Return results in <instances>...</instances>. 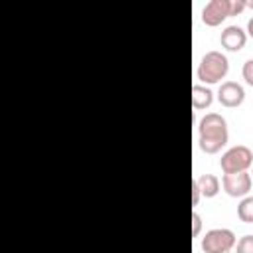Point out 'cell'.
Segmentation results:
<instances>
[{
  "label": "cell",
  "instance_id": "6da1fadb",
  "mask_svg": "<svg viewBox=\"0 0 253 253\" xmlns=\"http://www.w3.org/2000/svg\"><path fill=\"white\" fill-rule=\"evenodd\" d=\"M229 138L227 123L219 113H208L200 119L198 125V144L206 154L219 152Z\"/></svg>",
  "mask_w": 253,
  "mask_h": 253
},
{
  "label": "cell",
  "instance_id": "7a4b0ae2",
  "mask_svg": "<svg viewBox=\"0 0 253 253\" xmlns=\"http://www.w3.org/2000/svg\"><path fill=\"white\" fill-rule=\"evenodd\" d=\"M227 71H229V61H227V57H225L221 51H215V49H213V51H208V53L202 57L196 75H198V79H200L202 83L213 85V83H219V81L227 75Z\"/></svg>",
  "mask_w": 253,
  "mask_h": 253
},
{
  "label": "cell",
  "instance_id": "3957f363",
  "mask_svg": "<svg viewBox=\"0 0 253 253\" xmlns=\"http://www.w3.org/2000/svg\"><path fill=\"white\" fill-rule=\"evenodd\" d=\"M219 166L223 174H237V172H247V168L253 166V152L245 144L231 146L225 150L219 158Z\"/></svg>",
  "mask_w": 253,
  "mask_h": 253
},
{
  "label": "cell",
  "instance_id": "277c9868",
  "mask_svg": "<svg viewBox=\"0 0 253 253\" xmlns=\"http://www.w3.org/2000/svg\"><path fill=\"white\" fill-rule=\"evenodd\" d=\"M237 239L235 233L227 227H215L206 231V235L202 237V249L204 253H225L231 251L235 247Z\"/></svg>",
  "mask_w": 253,
  "mask_h": 253
},
{
  "label": "cell",
  "instance_id": "5b68a950",
  "mask_svg": "<svg viewBox=\"0 0 253 253\" xmlns=\"http://www.w3.org/2000/svg\"><path fill=\"white\" fill-rule=\"evenodd\" d=\"M251 174L249 172H237V174H223L221 186L227 196L231 198H245L251 190Z\"/></svg>",
  "mask_w": 253,
  "mask_h": 253
},
{
  "label": "cell",
  "instance_id": "8992f818",
  "mask_svg": "<svg viewBox=\"0 0 253 253\" xmlns=\"http://www.w3.org/2000/svg\"><path fill=\"white\" fill-rule=\"evenodd\" d=\"M217 101L227 109H235L245 101V89L237 81H223L217 89Z\"/></svg>",
  "mask_w": 253,
  "mask_h": 253
},
{
  "label": "cell",
  "instance_id": "52a82bcc",
  "mask_svg": "<svg viewBox=\"0 0 253 253\" xmlns=\"http://www.w3.org/2000/svg\"><path fill=\"white\" fill-rule=\"evenodd\" d=\"M229 16V0H210L202 10V22L211 28L219 26Z\"/></svg>",
  "mask_w": 253,
  "mask_h": 253
},
{
  "label": "cell",
  "instance_id": "ba28073f",
  "mask_svg": "<svg viewBox=\"0 0 253 253\" xmlns=\"http://www.w3.org/2000/svg\"><path fill=\"white\" fill-rule=\"evenodd\" d=\"M219 42H221V47H225L227 51H239L247 43V32L243 28L235 26V24L233 26H227L221 32Z\"/></svg>",
  "mask_w": 253,
  "mask_h": 253
},
{
  "label": "cell",
  "instance_id": "9c48e42d",
  "mask_svg": "<svg viewBox=\"0 0 253 253\" xmlns=\"http://www.w3.org/2000/svg\"><path fill=\"white\" fill-rule=\"evenodd\" d=\"M211 103H213V93H211V89H208L206 85L196 83V85L192 87V107H194L196 111H202V109H208Z\"/></svg>",
  "mask_w": 253,
  "mask_h": 253
},
{
  "label": "cell",
  "instance_id": "30bf717a",
  "mask_svg": "<svg viewBox=\"0 0 253 253\" xmlns=\"http://www.w3.org/2000/svg\"><path fill=\"white\" fill-rule=\"evenodd\" d=\"M194 180H196V184H198V188H200L204 198H215L217 196L221 184H219V178L215 174H200Z\"/></svg>",
  "mask_w": 253,
  "mask_h": 253
},
{
  "label": "cell",
  "instance_id": "8fae6325",
  "mask_svg": "<svg viewBox=\"0 0 253 253\" xmlns=\"http://www.w3.org/2000/svg\"><path fill=\"white\" fill-rule=\"evenodd\" d=\"M237 217L243 223H253V196H245L237 206Z\"/></svg>",
  "mask_w": 253,
  "mask_h": 253
},
{
  "label": "cell",
  "instance_id": "7c38bea8",
  "mask_svg": "<svg viewBox=\"0 0 253 253\" xmlns=\"http://www.w3.org/2000/svg\"><path fill=\"white\" fill-rule=\"evenodd\" d=\"M235 253H253V235L247 233L235 243Z\"/></svg>",
  "mask_w": 253,
  "mask_h": 253
},
{
  "label": "cell",
  "instance_id": "4fadbf2b",
  "mask_svg": "<svg viewBox=\"0 0 253 253\" xmlns=\"http://www.w3.org/2000/svg\"><path fill=\"white\" fill-rule=\"evenodd\" d=\"M241 75H243V79H245V83L253 87V59H247V61L243 63V69H241Z\"/></svg>",
  "mask_w": 253,
  "mask_h": 253
},
{
  "label": "cell",
  "instance_id": "5bb4252c",
  "mask_svg": "<svg viewBox=\"0 0 253 253\" xmlns=\"http://www.w3.org/2000/svg\"><path fill=\"white\" fill-rule=\"evenodd\" d=\"M247 8V0H229V14L237 16Z\"/></svg>",
  "mask_w": 253,
  "mask_h": 253
},
{
  "label": "cell",
  "instance_id": "9a60e30c",
  "mask_svg": "<svg viewBox=\"0 0 253 253\" xmlns=\"http://www.w3.org/2000/svg\"><path fill=\"white\" fill-rule=\"evenodd\" d=\"M202 231V215L198 211H192V235L198 237Z\"/></svg>",
  "mask_w": 253,
  "mask_h": 253
},
{
  "label": "cell",
  "instance_id": "2e32d148",
  "mask_svg": "<svg viewBox=\"0 0 253 253\" xmlns=\"http://www.w3.org/2000/svg\"><path fill=\"white\" fill-rule=\"evenodd\" d=\"M200 198H202V192H200V188H198V184L194 180L192 182V206H198L200 204Z\"/></svg>",
  "mask_w": 253,
  "mask_h": 253
},
{
  "label": "cell",
  "instance_id": "e0dca14e",
  "mask_svg": "<svg viewBox=\"0 0 253 253\" xmlns=\"http://www.w3.org/2000/svg\"><path fill=\"white\" fill-rule=\"evenodd\" d=\"M247 36H251L253 38V16L249 18V22H247Z\"/></svg>",
  "mask_w": 253,
  "mask_h": 253
},
{
  "label": "cell",
  "instance_id": "ac0fdd59",
  "mask_svg": "<svg viewBox=\"0 0 253 253\" xmlns=\"http://www.w3.org/2000/svg\"><path fill=\"white\" fill-rule=\"evenodd\" d=\"M247 8H253V2H247Z\"/></svg>",
  "mask_w": 253,
  "mask_h": 253
},
{
  "label": "cell",
  "instance_id": "d6986e66",
  "mask_svg": "<svg viewBox=\"0 0 253 253\" xmlns=\"http://www.w3.org/2000/svg\"><path fill=\"white\" fill-rule=\"evenodd\" d=\"M251 180H253V170H251Z\"/></svg>",
  "mask_w": 253,
  "mask_h": 253
},
{
  "label": "cell",
  "instance_id": "ffe728a7",
  "mask_svg": "<svg viewBox=\"0 0 253 253\" xmlns=\"http://www.w3.org/2000/svg\"><path fill=\"white\" fill-rule=\"evenodd\" d=\"M225 253H231V251H225Z\"/></svg>",
  "mask_w": 253,
  "mask_h": 253
}]
</instances>
